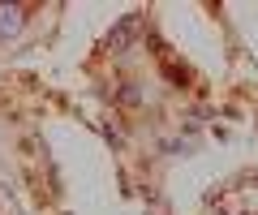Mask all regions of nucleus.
I'll list each match as a JSON object with an SVG mask.
<instances>
[{
	"instance_id": "f257e3e1",
	"label": "nucleus",
	"mask_w": 258,
	"mask_h": 215,
	"mask_svg": "<svg viewBox=\"0 0 258 215\" xmlns=\"http://www.w3.org/2000/svg\"><path fill=\"white\" fill-rule=\"evenodd\" d=\"M129 35H134V18H129V22H125V26H120V30H116V39H108V47H120V43H125V39H129Z\"/></svg>"
}]
</instances>
